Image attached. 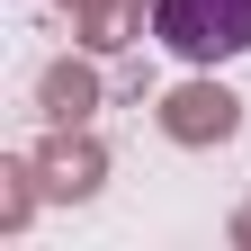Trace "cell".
Wrapping results in <instances>:
<instances>
[{
  "label": "cell",
  "mask_w": 251,
  "mask_h": 251,
  "mask_svg": "<svg viewBox=\"0 0 251 251\" xmlns=\"http://www.w3.org/2000/svg\"><path fill=\"white\" fill-rule=\"evenodd\" d=\"M54 9H72V36H90V18H99L108 0H54Z\"/></svg>",
  "instance_id": "52a82bcc"
},
{
  "label": "cell",
  "mask_w": 251,
  "mask_h": 251,
  "mask_svg": "<svg viewBox=\"0 0 251 251\" xmlns=\"http://www.w3.org/2000/svg\"><path fill=\"white\" fill-rule=\"evenodd\" d=\"M152 9H162V0H108V9L90 18V36H81V45H90V54H117V45H135Z\"/></svg>",
  "instance_id": "8992f818"
},
{
  "label": "cell",
  "mask_w": 251,
  "mask_h": 251,
  "mask_svg": "<svg viewBox=\"0 0 251 251\" xmlns=\"http://www.w3.org/2000/svg\"><path fill=\"white\" fill-rule=\"evenodd\" d=\"M152 36L179 63H233V54H251V0H162Z\"/></svg>",
  "instance_id": "6da1fadb"
},
{
  "label": "cell",
  "mask_w": 251,
  "mask_h": 251,
  "mask_svg": "<svg viewBox=\"0 0 251 251\" xmlns=\"http://www.w3.org/2000/svg\"><path fill=\"white\" fill-rule=\"evenodd\" d=\"M36 108H45V126H90V108H99V72H90V63H45Z\"/></svg>",
  "instance_id": "277c9868"
},
{
  "label": "cell",
  "mask_w": 251,
  "mask_h": 251,
  "mask_svg": "<svg viewBox=\"0 0 251 251\" xmlns=\"http://www.w3.org/2000/svg\"><path fill=\"white\" fill-rule=\"evenodd\" d=\"M233 126H242V99L225 81H179L162 90V135L188 144V152H206V144H233Z\"/></svg>",
  "instance_id": "7a4b0ae2"
},
{
  "label": "cell",
  "mask_w": 251,
  "mask_h": 251,
  "mask_svg": "<svg viewBox=\"0 0 251 251\" xmlns=\"http://www.w3.org/2000/svg\"><path fill=\"white\" fill-rule=\"evenodd\" d=\"M36 198H45L36 152H9V162H0V233H18L27 215H36Z\"/></svg>",
  "instance_id": "5b68a950"
},
{
  "label": "cell",
  "mask_w": 251,
  "mask_h": 251,
  "mask_svg": "<svg viewBox=\"0 0 251 251\" xmlns=\"http://www.w3.org/2000/svg\"><path fill=\"white\" fill-rule=\"evenodd\" d=\"M233 251H251V206H242V215H233Z\"/></svg>",
  "instance_id": "ba28073f"
},
{
  "label": "cell",
  "mask_w": 251,
  "mask_h": 251,
  "mask_svg": "<svg viewBox=\"0 0 251 251\" xmlns=\"http://www.w3.org/2000/svg\"><path fill=\"white\" fill-rule=\"evenodd\" d=\"M36 171H45V198H90V188L108 179V152H99L90 126H54L36 144Z\"/></svg>",
  "instance_id": "3957f363"
}]
</instances>
